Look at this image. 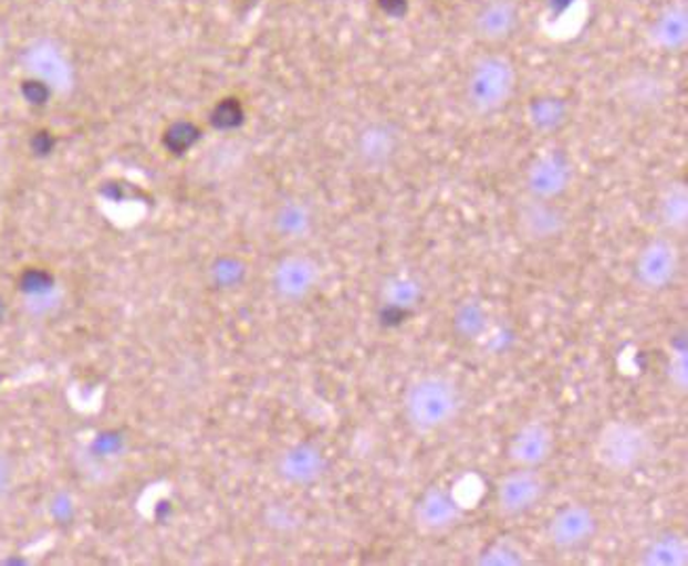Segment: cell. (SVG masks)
Masks as SVG:
<instances>
[{
  "mask_svg": "<svg viewBox=\"0 0 688 566\" xmlns=\"http://www.w3.org/2000/svg\"><path fill=\"white\" fill-rule=\"evenodd\" d=\"M405 417L417 434H431L447 428L461 409L457 384L445 375L417 377L403 398Z\"/></svg>",
  "mask_w": 688,
  "mask_h": 566,
  "instance_id": "1",
  "label": "cell"
},
{
  "mask_svg": "<svg viewBox=\"0 0 688 566\" xmlns=\"http://www.w3.org/2000/svg\"><path fill=\"white\" fill-rule=\"evenodd\" d=\"M517 85V64L501 53H489L478 57L468 72L466 102L476 114L491 116L512 102Z\"/></svg>",
  "mask_w": 688,
  "mask_h": 566,
  "instance_id": "2",
  "label": "cell"
},
{
  "mask_svg": "<svg viewBox=\"0 0 688 566\" xmlns=\"http://www.w3.org/2000/svg\"><path fill=\"white\" fill-rule=\"evenodd\" d=\"M648 451V436L632 421L606 423L594 442V458L604 470L613 474H627L636 470L645 461Z\"/></svg>",
  "mask_w": 688,
  "mask_h": 566,
  "instance_id": "3",
  "label": "cell"
},
{
  "mask_svg": "<svg viewBox=\"0 0 688 566\" xmlns=\"http://www.w3.org/2000/svg\"><path fill=\"white\" fill-rule=\"evenodd\" d=\"M514 228L524 242H550L559 239L566 230V216L554 200H541L527 195L514 209Z\"/></svg>",
  "mask_w": 688,
  "mask_h": 566,
  "instance_id": "4",
  "label": "cell"
},
{
  "mask_svg": "<svg viewBox=\"0 0 688 566\" xmlns=\"http://www.w3.org/2000/svg\"><path fill=\"white\" fill-rule=\"evenodd\" d=\"M22 62L30 78L41 81L55 93H65L74 85V67L65 57L64 49L49 39L28 44Z\"/></svg>",
  "mask_w": 688,
  "mask_h": 566,
  "instance_id": "5",
  "label": "cell"
},
{
  "mask_svg": "<svg viewBox=\"0 0 688 566\" xmlns=\"http://www.w3.org/2000/svg\"><path fill=\"white\" fill-rule=\"evenodd\" d=\"M678 270H680L678 247L667 239H653L646 242L634 263L636 283L653 293L664 291L674 283Z\"/></svg>",
  "mask_w": 688,
  "mask_h": 566,
  "instance_id": "6",
  "label": "cell"
},
{
  "mask_svg": "<svg viewBox=\"0 0 688 566\" xmlns=\"http://www.w3.org/2000/svg\"><path fill=\"white\" fill-rule=\"evenodd\" d=\"M573 177H575L573 163L564 154H541L529 165L524 174L527 195L541 200H556L571 188Z\"/></svg>",
  "mask_w": 688,
  "mask_h": 566,
  "instance_id": "7",
  "label": "cell"
},
{
  "mask_svg": "<svg viewBox=\"0 0 688 566\" xmlns=\"http://www.w3.org/2000/svg\"><path fill=\"white\" fill-rule=\"evenodd\" d=\"M545 495V480L535 468H517L497 484V505L505 516L531 512Z\"/></svg>",
  "mask_w": 688,
  "mask_h": 566,
  "instance_id": "8",
  "label": "cell"
},
{
  "mask_svg": "<svg viewBox=\"0 0 688 566\" xmlns=\"http://www.w3.org/2000/svg\"><path fill=\"white\" fill-rule=\"evenodd\" d=\"M598 531L596 514L581 503L560 507L548 523V539L559 549H577L587 544Z\"/></svg>",
  "mask_w": 688,
  "mask_h": 566,
  "instance_id": "9",
  "label": "cell"
},
{
  "mask_svg": "<svg viewBox=\"0 0 688 566\" xmlns=\"http://www.w3.org/2000/svg\"><path fill=\"white\" fill-rule=\"evenodd\" d=\"M520 23L517 0H484L473 13V36L484 44H501L514 36Z\"/></svg>",
  "mask_w": 688,
  "mask_h": 566,
  "instance_id": "10",
  "label": "cell"
},
{
  "mask_svg": "<svg viewBox=\"0 0 688 566\" xmlns=\"http://www.w3.org/2000/svg\"><path fill=\"white\" fill-rule=\"evenodd\" d=\"M646 39L659 51L676 53L688 43V4L687 0H674L666 4L648 25Z\"/></svg>",
  "mask_w": 688,
  "mask_h": 566,
  "instance_id": "11",
  "label": "cell"
},
{
  "mask_svg": "<svg viewBox=\"0 0 688 566\" xmlns=\"http://www.w3.org/2000/svg\"><path fill=\"white\" fill-rule=\"evenodd\" d=\"M554 451V434L541 421L524 423L508 444V455L517 468H539Z\"/></svg>",
  "mask_w": 688,
  "mask_h": 566,
  "instance_id": "12",
  "label": "cell"
},
{
  "mask_svg": "<svg viewBox=\"0 0 688 566\" xmlns=\"http://www.w3.org/2000/svg\"><path fill=\"white\" fill-rule=\"evenodd\" d=\"M461 514L463 507L442 486L428 489L415 505V523L424 533H442L459 523Z\"/></svg>",
  "mask_w": 688,
  "mask_h": 566,
  "instance_id": "13",
  "label": "cell"
},
{
  "mask_svg": "<svg viewBox=\"0 0 688 566\" xmlns=\"http://www.w3.org/2000/svg\"><path fill=\"white\" fill-rule=\"evenodd\" d=\"M400 150V132L389 123H373L358 133L356 154L366 169H386Z\"/></svg>",
  "mask_w": 688,
  "mask_h": 566,
  "instance_id": "14",
  "label": "cell"
},
{
  "mask_svg": "<svg viewBox=\"0 0 688 566\" xmlns=\"http://www.w3.org/2000/svg\"><path fill=\"white\" fill-rule=\"evenodd\" d=\"M657 216L664 228L674 234H685L688 226L687 181H671L657 200Z\"/></svg>",
  "mask_w": 688,
  "mask_h": 566,
  "instance_id": "15",
  "label": "cell"
},
{
  "mask_svg": "<svg viewBox=\"0 0 688 566\" xmlns=\"http://www.w3.org/2000/svg\"><path fill=\"white\" fill-rule=\"evenodd\" d=\"M688 560L687 539L676 533H666L655 537L643 552V565L685 566Z\"/></svg>",
  "mask_w": 688,
  "mask_h": 566,
  "instance_id": "16",
  "label": "cell"
},
{
  "mask_svg": "<svg viewBox=\"0 0 688 566\" xmlns=\"http://www.w3.org/2000/svg\"><path fill=\"white\" fill-rule=\"evenodd\" d=\"M666 81L653 72H636L624 81V95L632 106H655L666 97Z\"/></svg>",
  "mask_w": 688,
  "mask_h": 566,
  "instance_id": "17",
  "label": "cell"
},
{
  "mask_svg": "<svg viewBox=\"0 0 688 566\" xmlns=\"http://www.w3.org/2000/svg\"><path fill=\"white\" fill-rule=\"evenodd\" d=\"M314 281V265L305 260H289L282 263L277 274L280 291L289 297H300Z\"/></svg>",
  "mask_w": 688,
  "mask_h": 566,
  "instance_id": "18",
  "label": "cell"
},
{
  "mask_svg": "<svg viewBox=\"0 0 688 566\" xmlns=\"http://www.w3.org/2000/svg\"><path fill=\"white\" fill-rule=\"evenodd\" d=\"M529 116L538 129H556L566 116V108H564L562 99L541 97L531 104Z\"/></svg>",
  "mask_w": 688,
  "mask_h": 566,
  "instance_id": "19",
  "label": "cell"
},
{
  "mask_svg": "<svg viewBox=\"0 0 688 566\" xmlns=\"http://www.w3.org/2000/svg\"><path fill=\"white\" fill-rule=\"evenodd\" d=\"M319 455L310 449H295L284 458V474L293 480H310L319 474Z\"/></svg>",
  "mask_w": 688,
  "mask_h": 566,
  "instance_id": "20",
  "label": "cell"
},
{
  "mask_svg": "<svg viewBox=\"0 0 688 566\" xmlns=\"http://www.w3.org/2000/svg\"><path fill=\"white\" fill-rule=\"evenodd\" d=\"M277 226L284 234H291V237L302 234L310 226V213L300 202H286L277 213Z\"/></svg>",
  "mask_w": 688,
  "mask_h": 566,
  "instance_id": "21",
  "label": "cell"
},
{
  "mask_svg": "<svg viewBox=\"0 0 688 566\" xmlns=\"http://www.w3.org/2000/svg\"><path fill=\"white\" fill-rule=\"evenodd\" d=\"M196 135L198 133H196L192 125L177 123L165 135V142H167V146L171 148L173 153H184V150H188L192 146Z\"/></svg>",
  "mask_w": 688,
  "mask_h": 566,
  "instance_id": "22",
  "label": "cell"
},
{
  "mask_svg": "<svg viewBox=\"0 0 688 566\" xmlns=\"http://www.w3.org/2000/svg\"><path fill=\"white\" fill-rule=\"evenodd\" d=\"M392 295L396 305H413L419 297V284L410 279H398L396 283H392Z\"/></svg>",
  "mask_w": 688,
  "mask_h": 566,
  "instance_id": "23",
  "label": "cell"
},
{
  "mask_svg": "<svg viewBox=\"0 0 688 566\" xmlns=\"http://www.w3.org/2000/svg\"><path fill=\"white\" fill-rule=\"evenodd\" d=\"M49 93H53L51 88L43 85L41 81H34V78H28L23 83V97L30 102V104H44Z\"/></svg>",
  "mask_w": 688,
  "mask_h": 566,
  "instance_id": "24",
  "label": "cell"
},
{
  "mask_svg": "<svg viewBox=\"0 0 688 566\" xmlns=\"http://www.w3.org/2000/svg\"><path fill=\"white\" fill-rule=\"evenodd\" d=\"M484 556H499V560H496V565H520L522 563V558H520V554L518 552H512V547H508V545H493Z\"/></svg>",
  "mask_w": 688,
  "mask_h": 566,
  "instance_id": "25",
  "label": "cell"
},
{
  "mask_svg": "<svg viewBox=\"0 0 688 566\" xmlns=\"http://www.w3.org/2000/svg\"><path fill=\"white\" fill-rule=\"evenodd\" d=\"M240 116L238 106L232 104V108L228 109V104H219L216 109V123L217 125H223V127H230L237 123V118Z\"/></svg>",
  "mask_w": 688,
  "mask_h": 566,
  "instance_id": "26",
  "label": "cell"
},
{
  "mask_svg": "<svg viewBox=\"0 0 688 566\" xmlns=\"http://www.w3.org/2000/svg\"><path fill=\"white\" fill-rule=\"evenodd\" d=\"M9 482H11V470H9L7 461H2V459H0V495H2V493H7Z\"/></svg>",
  "mask_w": 688,
  "mask_h": 566,
  "instance_id": "27",
  "label": "cell"
}]
</instances>
